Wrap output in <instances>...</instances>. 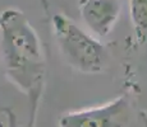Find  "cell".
<instances>
[{
	"instance_id": "3",
	"label": "cell",
	"mask_w": 147,
	"mask_h": 127,
	"mask_svg": "<svg viewBox=\"0 0 147 127\" xmlns=\"http://www.w3.org/2000/svg\"><path fill=\"white\" fill-rule=\"evenodd\" d=\"M133 118L131 102L120 95L104 104L60 114L58 127H129Z\"/></svg>"
},
{
	"instance_id": "1",
	"label": "cell",
	"mask_w": 147,
	"mask_h": 127,
	"mask_svg": "<svg viewBox=\"0 0 147 127\" xmlns=\"http://www.w3.org/2000/svg\"><path fill=\"white\" fill-rule=\"evenodd\" d=\"M0 69L38 113L46 89V52L26 14L13 7L0 10Z\"/></svg>"
},
{
	"instance_id": "5",
	"label": "cell",
	"mask_w": 147,
	"mask_h": 127,
	"mask_svg": "<svg viewBox=\"0 0 147 127\" xmlns=\"http://www.w3.org/2000/svg\"><path fill=\"white\" fill-rule=\"evenodd\" d=\"M120 10V0H81L80 3L82 21L96 38L106 37L111 33Z\"/></svg>"
},
{
	"instance_id": "4",
	"label": "cell",
	"mask_w": 147,
	"mask_h": 127,
	"mask_svg": "<svg viewBox=\"0 0 147 127\" xmlns=\"http://www.w3.org/2000/svg\"><path fill=\"white\" fill-rule=\"evenodd\" d=\"M37 112L21 90L4 80L0 83V127H36Z\"/></svg>"
},
{
	"instance_id": "2",
	"label": "cell",
	"mask_w": 147,
	"mask_h": 127,
	"mask_svg": "<svg viewBox=\"0 0 147 127\" xmlns=\"http://www.w3.org/2000/svg\"><path fill=\"white\" fill-rule=\"evenodd\" d=\"M54 37L65 63L83 74H98L107 64V51L95 36L87 33L63 14L53 17Z\"/></svg>"
},
{
	"instance_id": "7",
	"label": "cell",
	"mask_w": 147,
	"mask_h": 127,
	"mask_svg": "<svg viewBox=\"0 0 147 127\" xmlns=\"http://www.w3.org/2000/svg\"><path fill=\"white\" fill-rule=\"evenodd\" d=\"M4 79H5V78H4V76H3V72H1V69H0V83H1V81H3V80H4Z\"/></svg>"
},
{
	"instance_id": "6",
	"label": "cell",
	"mask_w": 147,
	"mask_h": 127,
	"mask_svg": "<svg viewBox=\"0 0 147 127\" xmlns=\"http://www.w3.org/2000/svg\"><path fill=\"white\" fill-rule=\"evenodd\" d=\"M128 9L136 43L147 50V0H128Z\"/></svg>"
}]
</instances>
